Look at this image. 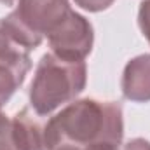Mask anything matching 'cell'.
I'll return each mask as SVG.
<instances>
[{
  "instance_id": "1",
  "label": "cell",
  "mask_w": 150,
  "mask_h": 150,
  "mask_svg": "<svg viewBox=\"0 0 150 150\" xmlns=\"http://www.w3.org/2000/svg\"><path fill=\"white\" fill-rule=\"evenodd\" d=\"M45 149L75 145L89 150H119L124 138L122 107L96 98L75 100L44 124Z\"/></svg>"
},
{
  "instance_id": "2",
  "label": "cell",
  "mask_w": 150,
  "mask_h": 150,
  "mask_svg": "<svg viewBox=\"0 0 150 150\" xmlns=\"http://www.w3.org/2000/svg\"><path fill=\"white\" fill-rule=\"evenodd\" d=\"M87 84L84 61H67L52 52L40 58L30 86V107L38 117H49L72 103Z\"/></svg>"
},
{
  "instance_id": "3",
  "label": "cell",
  "mask_w": 150,
  "mask_h": 150,
  "mask_svg": "<svg viewBox=\"0 0 150 150\" xmlns=\"http://www.w3.org/2000/svg\"><path fill=\"white\" fill-rule=\"evenodd\" d=\"M68 0H18L16 9L0 25L5 35L21 47H38L72 12Z\"/></svg>"
},
{
  "instance_id": "4",
  "label": "cell",
  "mask_w": 150,
  "mask_h": 150,
  "mask_svg": "<svg viewBox=\"0 0 150 150\" xmlns=\"http://www.w3.org/2000/svg\"><path fill=\"white\" fill-rule=\"evenodd\" d=\"M47 42L61 59L67 61H84L94 44V30L89 19H86L77 11H72L67 19L47 37Z\"/></svg>"
},
{
  "instance_id": "5",
  "label": "cell",
  "mask_w": 150,
  "mask_h": 150,
  "mask_svg": "<svg viewBox=\"0 0 150 150\" xmlns=\"http://www.w3.org/2000/svg\"><path fill=\"white\" fill-rule=\"evenodd\" d=\"M32 68L28 49L5 35L0 25V110L21 87Z\"/></svg>"
},
{
  "instance_id": "6",
  "label": "cell",
  "mask_w": 150,
  "mask_h": 150,
  "mask_svg": "<svg viewBox=\"0 0 150 150\" xmlns=\"http://www.w3.org/2000/svg\"><path fill=\"white\" fill-rule=\"evenodd\" d=\"M122 96L133 103L150 101V54H140L127 61L120 80Z\"/></svg>"
},
{
  "instance_id": "7",
  "label": "cell",
  "mask_w": 150,
  "mask_h": 150,
  "mask_svg": "<svg viewBox=\"0 0 150 150\" xmlns=\"http://www.w3.org/2000/svg\"><path fill=\"white\" fill-rule=\"evenodd\" d=\"M12 122L21 150H47L44 124L38 120L37 115H33L32 108H21L12 117Z\"/></svg>"
},
{
  "instance_id": "8",
  "label": "cell",
  "mask_w": 150,
  "mask_h": 150,
  "mask_svg": "<svg viewBox=\"0 0 150 150\" xmlns=\"http://www.w3.org/2000/svg\"><path fill=\"white\" fill-rule=\"evenodd\" d=\"M0 150H21L16 138L12 117L5 115L2 110H0Z\"/></svg>"
},
{
  "instance_id": "9",
  "label": "cell",
  "mask_w": 150,
  "mask_h": 150,
  "mask_svg": "<svg viewBox=\"0 0 150 150\" xmlns=\"http://www.w3.org/2000/svg\"><path fill=\"white\" fill-rule=\"evenodd\" d=\"M138 26L150 44V0H143L138 9Z\"/></svg>"
},
{
  "instance_id": "10",
  "label": "cell",
  "mask_w": 150,
  "mask_h": 150,
  "mask_svg": "<svg viewBox=\"0 0 150 150\" xmlns=\"http://www.w3.org/2000/svg\"><path fill=\"white\" fill-rule=\"evenodd\" d=\"M79 7H82L84 11L89 12H101L105 9H108L115 0H74Z\"/></svg>"
},
{
  "instance_id": "11",
  "label": "cell",
  "mask_w": 150,
  "mask_h": 150,
  "mask_svg": "<svg viewBox=\"0 0 150 150\" xmlns=\"http://www.w3.org/2000/svg\"><path fill=\"white\" fill-rule=\"evenodd\" d=\"M119 150H150V142L145 138H133L122 147H119Z\"/></svg>"
},
{
  "instance_id": "12",
  "label": "cell",
  "mask_w": 150,
  "mask_h": 150,
  "mask_svg": "<svg viewBox=\"0 0 150 150\" xmlns=\"http://www.w3.org/2000/svg\"><path fill=\"white\" fill-rule=\"evenodd\" d=\"M52 150H89V149H82V147H75V145H67V143H63V145L54 147Z\"/></svg>"
},
{
  "instance_id": "13",
  "label": "cell",
  "mask_w": 150,
  "mask_h": 150,
  "mask_svg": "<svg viewBox=\"0 0 150 150\" xmlns=\"http://www.w3.org/2000/svg\"><path fill=\"white\" fill-rule=\"evenodd\" d=\"M16 0H0V5H12Z\"/></svg>"
}]
</instances>
